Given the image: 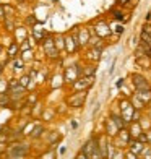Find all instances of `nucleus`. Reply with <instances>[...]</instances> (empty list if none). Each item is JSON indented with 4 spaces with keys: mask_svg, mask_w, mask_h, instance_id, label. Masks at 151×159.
<instances>
[{
    "mask_svg": "<svg viewBox=\"0 0 151 159\" xmlns=\"http://www.w3.org/2000/svg\"><path fill=\"white\" fill-rule=\"evenodd\" d=\"M81 149L86 153L89 159H103V154H101V148H99V136L98 135H93L91 138H88Z\"/></svg>",
    "mask_w": 151,
    "mask_h": 159,
    "instance_id": "f257e3e1",
    "label": "nucleus"
},
{
    "mask_svg": "<svg viewBox=\"0 0 151 159\" xmlns=\"http://www.w3.org/2000/svg\"><path fill=\"white\" fill-rule=\"evenodd\" d=\"M83 76V67L80 63H75V65H70V67L65 68V73H63V81L67 84H71L73 86L75 81L78 78Z\"/></svg>",
    "mask_w": 151,
    "mask_h": 159,
    "instance_id": "f03ea898",
    "label": "nucleus"
},
{
    "mask_svg": "<svg viewBox=\"0 0 151 159\" xmlns=\"http://www.w3.org/2000/svg\"><path fill=\"white\" fill-rule=\"evenodd\" d=\"M119 111H120V114H122V117H124V120L127 122V125L132 124V122H133V114H135L136 109L132 106L130 99L122 98V99L119 101Z\"/></svg>",
    "mask_w": 151,
    "mask_h": 159,
    "instance_id": "7ed1b4c3",
    "label": "nucleus"
},
{
    "mask_svg": "<svg viewBox=\"0 0 151 159\" xmlns=\"http://www.w3.org/2000/svg\"><path fill=\"white\" fill-rule=\"evenodd\" d=\"M7 154H8L10 159L25 157L28 154V144H25V143H13V144L8 146V149H7Z\"/></svg>",
    "mask_w": 151,
    "mask_h": 159,
    "instance_id": "20e7f679",
    "label": "nucleus"
},
{
    "mask_svg": "<svg viewBox=\"0 0 151 159\" xmlns=\"http://www.w3.org/2000/svg\"><path fill=\"white\" fill-rule=\"evenodd\" d=\"M86 98H88V91H75L73 94H70L67 98V104L70 107H76V109H80V107L85 106Z\"/></svg>",
    "mask_w": 151,
    "mask_h": 159,
    "instance_id": "39448f33",
    "label": "nucleus"
},
{
    "mask_svg": "<svg viewBox=\"0 0 151 159\" xmlns=\"http://www.w3.org/2000/svg\"><path fill=\"white\" fill-rule=\"evenodd\" d=\"M130 80H132V86L135 91H146V89H151V84L146 80V76H143L141 73H132L130 75Z\"/></svg>",
    "mask_w": 151,
    "mask_h": 159,
    "instance_id": "423d86ee",
    "label": "nucleus"
},
{
    "mask_svg": "<svg viewBox=\"0 0 151 159\" xmlns=\"http://www.w3.org/2000/svg\"><path fill=\"white\" fill-rule=\"evenodd\" d=\"M132 140H133V138L130 136V132H128V128L120 130V132L117 133L116 138H112V141H114V144H116V148H117V149H124L125 146H128V144H130Z\"/></svg>",
    "mask_w": 151,
    "mask_h": 159,
    "instance_id": "0eeeda50",
    "label": "nucleus"
},
{
    "mask_svg": "<svg viewBox=\"0 0 151 159\" xmlns=\"http://www.w3.org/2000/svg\"><path fill=\"white\" fill-rule=\"evenodd\" d=\"M94 83H96V76H81L76 80L71 88H73V91H88Z\"/></svg>",
    "mask_w": 151,
    "mask_h": 159,
    "instance_id": "6e6552de",
    "label": "nucleus"
},
{
    "mask_svg": "<svg viewBox=\"0 0 151 159\" xmlns=\"http://www.w3.org/2000/svg\"><path fill=\"white\" fill-rule=\"evenodd\" d=\"M94 28V34L96 36H99L101 39H106V38H109V36L112 34V31H111V26L106 23L104 20H99V21H96V25L93 26Z\"/></svg>",
    "mask_w": 151,
    "mask_h": 159,
    "instance_id": "1a4fd4ad",
    "label": "nucleus"
},
{
    "mask_svg": "<svg viewBox=\"0 0 151 159\" xmlns=\"http://www.w3.org/2000/svg\"><path fill=\"white\" fill-rule=\"evenodd\" d=\"M44 52L49 59H57V57H59V50L55 47L54 38H50V36L44 39Z\"/></svg>",
    "mask_w": 151,
    "mask_h": 159,
    "instance_id": "9d476101",
    "label": "nucleus"
},
{
    "mask_svg": "<svg viewBox=\"0 0 151 159\" xmlns=\"http://www.w3.org/2000/svg\"><path fill=\"white\" fill-rule=\"evenodd\" d=\"M119 132H120V130H119V127L116 125V122H114L111 117H107V119L104 120V135L109 136V138H116Z\"/></svg>",
    "mask_w": 151,
    "mask_h": 159,
    "instance_id": "9b49d317",
    "label": "nucleus"
},
{
    "mask_svg": "<svg viewBox=\"0 0 151 159\" xmlns=\"http://www.w3.org/2000/svg\"><path fill=\"white\" fill-rule=\"evenodd\" d=\"M80 42H78V38L76 34H68L65 36V50L68 54H75L78 49H80Z\"/></svg>",
    "mask_w": 151,
    "mask_h": 159,
    "instance_id": "f8f14e48",
    "label": "nucleus"
},
{
    "mask_svg": "<svg viewBox=\"0 0 151 159\" xmlns=\"http://www.w3.org/2000/svg\"><path fill=\"white\" fill-rule=\"evenodd\" d=\"M8 94H10L11 101H18V99H21V98H25L26 88L18 83V84H15V86H10V88H8Z\"/></svg>",
    "mask_w": 151,
    "mask_h": 159,
    "instance_id": "ddd939ff",
    "label": "nucleus"
},
{
    "mask_svg": "<svg viewBox=\"0 0 151 159\" xmlns=\"http://www.w3.org/2000/svg\"><path fill=\"white\" fill-rule=\"evenodd\" d=\"M76 38H78V42H80L81 47H86L89 44V39H91V33H89V28H80L76 33Z\"/></svg>",
    "mask_w": 151,
    "mask_h": 159,
    "instance_id": "4468645a",
    "label": "nucleus"
},
{
    "mask_svg": "<svg viewBox=\"0 0 151 159\" xmlns=\"http://www.w3.org/2000/svg\"><path fill=\"white\" fill-rule=\"evenodd\" d=\"M128 132H130L132 138L136 140L143 132H145V130H143V127L140 125V122H132V124H128Z\"/></svg>",
    "mask_w": 151,
    "mask_h": 159,
    "instance_id": "2eb2a0df",
    "label": "nucleus"
},
{
    "mask_svg": "<svg viewBox=\"0 0 151 159\" xmlns=\"http://www.w3.org/2000/svg\"><path fill=\"white\" fill-rule=\"evenodd\" d=\"M111 119L116 122V125L119 127V130H124V128L127 127V122L124 120V117H122V114H120L119 109H116V111L111 112Z\"/></svg>",
    "mask_w": 151,
    "mask_h": 159,
    "instance_id": "dca6fc26",
    "label": "nucleus"
},
{
    "mask_svg": "<svg viewBox=\"0 0 151 159\" xmlns=\"http://www.w3.org/2000/svg\"><path fill=\"white\" fill-rule=\"evenodd\" d=\"M145 146H146V144H143L141 141H138V140H132V141H130V144H128V149H130L132 153H135L136 156L140 157V154L143 153Z\"/></svg>",
    "mask_w": 151,
    "mask_h": 159,
    "instance_id": "f3484780",
    "label": "nucleus"
},
{
    "mask_svg": "<svg viewBox=\"0 0 151 159\" xmlns=\"http://www.w3.org/2000/svg\"><path fill=\"white\" fill-rule=\"evenodd\" d=\"M130 102H132V106L135 107L136 111H145V109H146V104L138 98V94H136V93H133V94L130 96Z\"/></svg>",
    "mask_w": 151,
    "mask_h": 159,
    "instance_id": "a211bd4d",
    "label": "nucleus"
},
{
    "mask_svg": "<svg viewBox=\"0 0 151 159\" xmlns=\"http://www.w3.org/2000/svg\"><path fill=\"white\" fill-rule=\"evenodd\" d=\"M103 50H104V49H99V47H89V55H88V59L98 62V60L101 59V54H103Z\"/></svg>",
    "mask_w": 151,
    "mask_h": 159,
    "instance_id": "6ab92c4d",
    "label": "nucleus"
},
{
    "mask_svg": "<svg viewBox=\"0 0 151 159\" xmlns=\"http://www.w3.org/2000/svg\"><path fill=\"white\" fill-rule=\"evenodd\" d=\"M136 63H138V67H141V68H151V59L148 55L136 57Z\"/></svg>",
    "mask_w": 151,
    "mask_h": 159,
    "instance_id": "aec40b11",
    "label": "nucleus"
},
{
    "mask_svg": "<svg viewBox=\"0 0 151 159\" xmlns=\"http://www.w3.org/2000/svg\"><path fill=\"white\" fill-rule=\"evenodd\" d=\"M135 93L138 94V98H140L146 106L151 102V89H146V91H135Z\"/></svg>",
    "mask_w": 151,
    "mask_h": 159,
    "instance_id": "412c9836",
    "label": "nucleus"
},
{
    "mask_svg": "<svg viewBox=\"0 0 151 159\" xmlns=\"http://www.w3.org/2000/svg\"><path fill=\"white\" fill-rule=\"evenodd\" d=\"M11 104V98L8 93H0V107H8Z\"/></svg>",
    "mask_w": 151,
    "mask_h": 159,
    "instance_id": "4be33fe9",
    "label": "nucleus"
},
{
    "mask_svg": "<svg viewBox=\"0 0 151 159\" xmlns=\"http://www.w3.org/2000/svg\"><path fill=\"white\" fill-rule=\"evenodd\" d=\"M26 39H28L26 30H25V28H18V30H16V42H18V44H21V42H25Z\"/></svg>",
    "mask_w": 151,
    "mask_h": 159,
    "instance_id": "5701e85b",
    "label": "nucleus"
},
{
    "mask_svg": "<svg viewBox=\"0 0 151 159\" xmlns=\"http://www.w3.org/2000/svg\"><path fill=\"white\" fill-rule=\"evenodd\" d=\"M20 52V46H18V42H15V44H11L10 49H8V59H16V55Z\"/></svg>",
    "mask_w": 151,
    "mask_h": 159,
    "instance_id": "b1692460",
    "label": "nucleus"
},
{
    "mask_svg": "<svg viewBox=\"0 0 151 159\" xmlns=\"http://www.w3.org/2000/svg\"><path fill=\"white\" fill-rule=\"evenodd\" d=\"M46 132V128H44V125H41V124H36V127H34V130H33V133H31V136L33 138H39V136Z\"/></svg>",
    "mask_w": 151,
    "mask_h": 159,
    "instance_id": "393cba45",
    "label": "nucleus"
},
{
    "mask_svg": "<svg viewBox=\"0 0 151 159\" xmlns=\"http://www.w3.org/2000/svg\"><path fill=\"white\" fill-rule=\"evenodd\" d=\"M94 75H96V67L94 65H85L83 76H94Z\"/></svg>",
    "mask_w": 151,
    "mask_h": 159,
    "instance_id": "a878e982",
    "label": "nucleus"
},
{
    "mask_svg": "<svg viewBox=\"0 0 151 159\" xmlns=\"http://www.w3.org/2000/svg\"><path fill=\"white\" fill-rule=\"evenodd\" d=\"M54 42H55V47H57V50H63L65 49V38H62V36H57V38L54 39Z\"/></svg>",
    "mask_w": 151,
    "mask_h": 159,
    "instance_id": "bb28decb",
    "label": "nucleus"
},
{
    "mask_svg": "<svg viewBox=\"0 0 151 159\" xmlns=\"http://www.w3.org/2000/svg\"><path fill=\"white\" fill-rule=\"evenodd\" d=\"M111 26V31H112V34H122V33H124V30H125V28H124V25H116V26H112V25H109Z\"/></svg>",
    "mask_w": 151,
    "mask_h": 159,
    "instance_id": "cd10ccee",
    "label": "nucleus"
},
{
    "mask_svg": "<svg viewBox=\"0 0 151 159\" xmlns=\"http://www.w3.org/2000/svg\"><path fill=\"white\" fill-rule=\"evenodd\" d=\"M140 159H151V144H146L143 153L140 154Z\"/></svg>",
    "mask_w": 151,
    "mask_h": 159,
    "instance_id": "c85d7f7f",
    "label": "nucleus"
},
{
    "mask_svg": "<svg viewBox=\"0 0 151 159\" xmlns=\"http://www.w3.org/2000/svg\"><path fill=\"white\" fill-rule=\"evenodd\" d=\"M23 65H25L23 59H13V70H15V71L23 70Z\"/></svg>",
    "mask_w": 151,
    "mask_h": 159,
    "instance_id": "c756f323",
    "label": "nucleus"
},
{
    "mask_svg": "<svg viewBox=\"0 0 151 159\" xmlns=\"http://www.w3.org/2000/svg\"><path fill=\"white\" fill-rule=\"evenodd\" d=\"M18 81H20V84H21V86L28 88V84H30L31 78H30V75H23V76H20V78H18Z\"/></svg>",
    "mask_w": 151,
    "mask_h": 159,
    "instance_id": "7c9ffc66",
    "label": "nucleus"
},
{
    "mask_svg": "<svg viewBox=\"0 0 151 159\" xmlns=\"http://www.w3.org/2000/svg\"><path fill=\"white\" fill-rule=\"evenodd\" d=\"M41 159H55V151L54 149H49L46 153L41 154Z\"/></svg>",
    "mask_w": 151,
    "mask_h": 159,
    "instance_id": "2f4dec72",
    "label": "nucleus"
},
{
    "mask_svg": "<svg viewBox=\"0 0 151 159\" xmlns=\"http://www.w3.org/2000/svg\"><path fill=\"white\" fill-rule=\"evenodd\" d=\"M54 111L52 109H46L44 112H42V119H44V120H52V117H54Z\"/></svg>",
    "mask_w": 151,
    "mask_h": 159,
    "instance_id": "473e14b6",
    "label": "nucleus"
},
{
    "mask_svg": "<svg viewBox=\"0 0 151 159\" xmlns=\"http://www.w3.org/2000/svg\"><path fill=\"white\" fill-rule=\"evenodd\" d=\"M54 80H55V81L52 83V88H54V89H55V88H59V86H62V83H63V76H62V75L54 76Z\"/></svg>",
    "mask_w": 151,
    "mask_h": 159,
    "instance_id": "72a5a7b5",
    "label": "nucleus"
},
{
    "mask_svg": "<svg viewBox=\"0 0 151 159\" xmlns=\"http://www.w3.org/2000/svg\"><path fill=\"white\" fill-rule=\"evenodd\" d=\"M112 15H114V18L119 20V21H124V20H125L124 11H120V10H112Z\"/></svg>",
    "mask_w": 151,
    "mask_h": 159,
    "instance_id": "f704fd0d",
    "label": "nucleus"
},
{
    "mask_svg": "<svg viewBox=\"0 0 151 159\" xmlns=\"http://www.w3.org/2000/svg\"><path fill=\"white\" fill-rule=\"evenodd\" d=\"M34 127H36V124H28L26 128H25V130H21V132H23V135H31V133H33V130H34Z\"/></svg>",
    "mask_w": 151,
    "mask_h": 159,
    "instance_id": "c9c22d12",
    "label": "nucleus"
},
{
    "mask_svg": "<svg viewBox=\"0 0 151 159\" xmlns=\"http://www.w3.org/2000/svg\"><path fill=\"white\" fill-rule=\"evenodd\" d=\"M36 101H38V94H30L26 99V106H33Z\"/></svg>",
    "mask_w": 151,
    "mask_h": 159,
    "instance_id": "e433bc0d",
    "label": "nucleus"
},
{
    "mask_svg": "<svg viewBox=\"0 0 151 159\" xmlns=\"http://www.w3.org/2000/svg\"><path fill=\"white\" fill-rule=\"evenodd\" d=\"M59 140H62V135H60V133H52L49 143H50V144H55V141H59Z\"/></svg>",
    "mask_w": 151,
    "mask_h": 159,
    "instance_id": "4c0bfd02",
    "label": "nucleus"
},
{
    "mask_svg": "<svg viewBox=\"0 0 151 159\" xmlns=\"http://www.w3.org/2000/svg\"><path fill=\"white\" fill-rule=\"evenodd\" d=\"M125 159H140V157L136 156L135 153H132L130 149H127V151H125Z\"/></svg>",
    "mask_w": 151,
    "mask_h": 159,
    "instance_id": "58836bf2",
    "label": "nucleus"
},
{
    "mask_svg": "<svg viewBox=\"0 0 151 159\" xmlns=\"http://www.w3.org/2000/svg\"><path fill=\"white\" fill-rule=\"evenodd\" d=\"M136 140H138V141H141L143 144H148V136H146V132H143V133H141V135H140Z\"/></svg>",
    "mask_w": 151,
    "mask_h": 159,
    "instance_id": "ea45409f",
    "label": "nucleus"
},
{
    "mask_svg": "<svg viewBox=\"0 0 151 159\" xmlns=\"http://www.w3.org/2000/svg\"><path fill=\"white\" fill-rule=\"evenodd\" d=\"M21 59H23V62L33 59V52H31V50H26V52H23V57H21Z\"/></svg>",
    "mask_w": 151,
    "mask_h": 159,
    "instance_id": "a19ab883",
    "label": "nucleus"
},
{
    "mask_svg": "<svg viewBox=\"0 0 151 159\" xmlns=\"http://www.w3.org/2000/svg\"><path fill=\"white\" fill-rule=\"evenodd\" d=\"M75 159H89V157L86 156V153H85L83 149H80V151H78V154H76V157H75Z\"/></svg>",
    "mask_w": 151,
    "mask_h": 159,
    "instance_id": "79ce46f5",
    "label": "nucleus"
},
{
    "mask_svg": "<svg viewBox=\"0 0 151 159\" xmlns=\"http://www.w3.org/2000/svg\"><path fill=\"white\" fill-rule=\"evenodd\" d=\"M7 15H5V8H3V5H0V21H5Z\"/></svg>",
    "mask_w": 151,
    "mask_h": 159,
    "instance_id": "37998d69",
    "label": "nucleus"
},
{
    "mask_svg": "<svg viewBox=\"0 0 151 159\" xmlns=\"http://www.w3.org/2000/svg\"><path fill=\"white\" fill-rule=\"evenodd\" d=\"M114 70H116V59L112 60V63H111V68H109V75H112L114 73Z\"/></svg>",
    "mask_w": 151,
    "mask_h": 159,
    "instance_id": "c03bdc74",
    "label": "nucleus"
},
{
    "mask_svg": "<svg viewBox=\"0 0 151 159\" xmlns=\"http://www.w3.org/2000/svg\"><path fill=\"white\" fill-rule=\"evenodd\" d=\"M145 132H146V136H148V144H151V128L145 130Z\"/></svg>",
    "mask_w": 151,
    "mask_h": 159,
    "instance_id": "a18cd8bd",
    "label": "nucleus"
},
{
    "mask_svg": "<svg viewBox=\"0 0 151 159\" xmlns=\"http://www.w3.org/2000/svg\"><path fill=\"white\" fill-rule=\"evenodd\" d=\"M116 84H117V88H122V84H124V78H119Z\"/></svg>",
    "mask_w": 151,
    "mask_h": 159,
    "instance_id": "49530a36",
    "label": "nucleus"
},
{
    "mask_svg": "<svg viewBox=\"0 0 151 159\" xmlns=\"http://www.w3.org/2000/svg\"><path fill=\"white\" fill-rule=\"evenodd\" d=\"M26 21H28V23H31V25H33V23H36V18H34V16H30V18H28Z\"/></svg>",
    "mask_w": 151,
    "mask_h": 159,
    "instance_id": "de8ad7c7",
    "label": "nucleus"
},
{
    "mask_svg": "<svg viewBox=\"0 0 151 159\" xmlns=\"http://www.w3.org/2000/svg\"><path fill=\"white\" fill-rule=\"evenodd\" d=\"M130 0H117V3H120V5H127Z\"/></svg>",
    "mask_w": 151,
    "mask_h": 159,
    "instance_id": "09e8293b",
    "label": "nucleus"
},
{
    "mask_svg": "<svg viewBox=\"0 0 151 159\" xmlns=\"http://www.w3.org/2000/svg\"><path fill=\"white\" fill-rule=\"evenodd\" d=\"M76 127H78V122H76V120H71V128H73V130H75Z\"/></svg>",
    "mask_w": 151,
    "mask_h": 159,
    "instance_id": "8fccbe9b",
    "label": "nucleus"
},
{
    "mask_svg": "<svg viewBox=\"0 0 151 159\" xmlns=\"http://www.w3.org/2000/svg\"><path fill=\"white\" fill-rule=\"evenodd\" d=\"M151 21V11H148V15H146V23H149Z\"/></svg>",
    "mask_w": 151,
    "mask_h": 159,
    "instance_id": "3c124183",
    "label": "nucleus"
},
{
    "mask_svg": "<svg viewBox=\"0 0 151 159\" xmlns=\"http://www.w3.org/2000/svg\"><path fill=\"white\" fill-rule=\"evenodd\" d=\"M2 71H3V65L0 63V75H2Z\"/></svg>",
    "mask_w": 151,
    "mask_h": 159,
    "instance_id": "603ef678",
    "label": "nucleus"
},
{
    "mask_svg": "<svg viewBox=\"0 0 151 159\" xmlns=\"http://www.w3.org/2000/svg\"><path fill=\"white\" fill-rule=\"evenodd\" d=\"M146 55H148V57H149V59H151V50H149V52H148Z\"/></svg>",
    "mask_w": 151,
    "mask_h": 159,
    "instance_id": "864d4df0",
    "label": "nucleus"
},
{
    "mask_svg": "<svg viewBox=\"0 0 151 159\" xmlns=\"http://www.w3.org/2000/svg\"><path fill=\"white\" fill-rule=\"evenodd\" d=\"M18 2H25V0H18Z\"/></svg>",
    "mask_w": 151,
    "mask_h": 159,
    "instance_id": "5fc2aeb1",
    "label": "nucleus"
}]
</instances>
